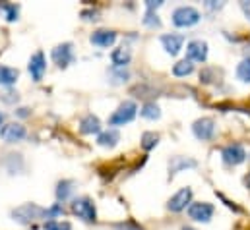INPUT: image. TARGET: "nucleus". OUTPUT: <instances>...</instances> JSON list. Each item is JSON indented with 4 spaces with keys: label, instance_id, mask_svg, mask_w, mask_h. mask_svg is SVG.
I'll return each instance as SVG.
<instances>
[{
    "label": "nucleus",
    "instance_id": "nucleus-5",
    "mask_svg": "<svg viewBox=\"0 0 250 230\" xmlns=\"http://www.w3.org/2000/svg\"><path fill=\"white\" fill-rule=\"evenodd\" d=\"M213 213H215V207L208 201H196V203L188 205V217L194 223H204L206 225L213 219Z\"/></svg>",
    "mask_w": 250,
    "mask_h": 230
},
{
    "label": "nucleus",
    "instance_id": "nucleus-8",
    "mask_svg": "<svg viewBox=\"0 0 250 230\" xmlns=\"http://www.w3.org/2000/svg\"><path fill=\"white\" fill-rule=\"evenodd\" d=\"M192 203V188H181L175 195H171V199L167 201V209L171 213H181L188 209V205Z\"/></svg>",
    "mask_w": 250,
    "mask_h": 230
},
{
    "label": "nucleus",
    "instance_id": "nucleus-20",
    "mask_svg": "<svg viewBox=\"0 0 250 230\" xmlns=\"http://www.w3.org/2000/svg\"><path fill=\"white\" fill-rule=\"evenodd\" d=\"M18 77H20V72H18L16 68L2 66V64H0V85L10 87V85H14V83L18 81Z\"/></svg>",
    "mask_w": 250,
    "mask_h": 230
},
{
    "label": "nucleus",
    "instance_id": "nucleus-33",
    "mask_svg": "<svg viewBox=\"0 0 250 230\" xmlns=\"http://www.w3.org/2000/svg\"><path fill=\"white\" fill-rule=\"evenodd\" d=\"M159 6H163V0H147L146 2V10H149V12H155Z\"/></svg>",
    "mask_w": 250,
    "mask_h": 230
},
{
    "label": "nucleus",
    "instance_id": "nucleus-30",
    "mask_svg": "<svg viewBox=\"0 0 250 230\" xmlns=\"http://www.w3.org/2000/svg\"><path fill=\"white\" fill-rule=\"evenodd\" d=\"M64 215V207H62V203H55L53 207H49L47 209V219L49 221H57L59 217H62Z\"/></svg>",
    "mask_w": 250,
    "mask_h": 230
},
{
    "label": "nucleus",
    "instance_id": "nucleus-1",
    "mask_svg": "<svg viewBox=\"0 0 250 230\" xmlns=\"http://www.w3.org/2000/svg\"><path fill=\"white\" fill-rule=\"evenodd\" d=\"M12 219L20 225H31L35 221H41V219H47V209L37 205V203H23L20 207H16L12 213Z\"/></svg>",
    "mask_w": 250,
    "mask_h": 230
},
{
    "label": "nucleus",
    "instance_id": "nucleus-10",
    "mask_svg": "<svg viewBox=\"0 0 250 230\" xmlns=\"http://www.w3.org/2000/svg\"><path fill=\"white\" fill-rule=\"evenodd\" d=\"M53 62L59 66V68H66L74 62V45L72 43H62L59 47L53 49Z\"/></svg>",
    "mask_w": 250,
    "mask_h": 230
},
{
    "label": "nucleus",
    "instance_id": "nucleus-24",
    "mask_svg": "<svg viewBox=\"0 0 250 230\" xmlns=\"http://www.w3.org/2000/svg\"><path fill=\"white\" fill-rule=\"evenodd\" d=\"M237 77L243 81V83H250V57L243 58L237 66Z\"/></svg>",
    "mask_w": 250,
    "mask_h": 230
},
{
    "label": "nucleus",
    "instance_id": "nucleus-28",
    "mask_svg": "<svg viewBox=\"0 0 250 230\" xmlns=\"http://www.w3.org/2000/svg\"><path fill=\"white\" fill-rule=\"evenodd\" d=\"M45 230H72V225L68 221H47L43 225Z\"/></svg>",
    "mask_w": 250,
    "mask_h": 230
},
{
    "label": "nucleus",
    "instance_id": "nucleus-9",
    "mask_svg": "<svg viewBox=\"0 0 250 230\" xmlns=\"http://www.w3.org/2000/svg\"><path fill=\"white\" fill-rule=\"evenodd\" d=\"M25 135H27V130H25V126H21L20 122H10V124H4V126L0 128V137H2L6 143L21 141Z\"/></svg>",
    "mask_w": 250,
    "mask_h": 230
},
{
    "label": "nucleus",
    "instance_id": "nucleus-31",
    "mask_svg": "<svg viewBox=\"0 0 250 230\" xmlns=\"http://www.w3.org/2000/svg\"><path fill=\"white\" fill-rule=\"evenodd\" d=\"M115 230H144V227H140L136 221H125V223L115 225Z\"/></svg>",
    "mask_w": 250,
    "mask_h": 230
},
{
    "label": "nucleus",
    "instance_id": "nucleus-17",
    "mask_svg": "<svg viewBox=\"0 0 250 230\" xmlns=\"http://www.w3.org/2000/svg\"><path fill=\"white\" fill-rule=\"evenodd\" d=\"M80 132L85 135H93V134H101V120L95 115H85L80 120Z\"/></svg>",
    "mask_w": 250,
    "mask_h": 230
},
{
    "label": "nucleus",
    "instance_id": "nucleus-34",
    "mask_svg": "<svg viewBox=\"0 0 250 230\" xmlns=\"http://www.w3.org/2000/svg\"><path fill=\"white\" fill-rule=\"evenodd\" d=\"M206 8H209V10H221V8H223V2H217V4H215L213 0H208V2H206Z\"/></svg>",
    "mask_w": 250,
    "mask_h": 230
},
{
    "label": "nucleus",
    "instance_id": "nucleus-6",
    "mask_svg": "<svg viewBox=\"0 0 250 230\" xmlns=\"http://www.w3.org/2000/svg\"><path fill=\"white\" fill-rule=\"evenodd\" d=\"M221 159L227 167H239L247 161V151L241 143H229L221 149Z\"/></svg>",
    "mask_w": 250,
    "mask_h": 230
},
{
    "label": "nucleus",
    "instance_id": "nucleus-39",
    "mask_svg": "<svg viewBox=\"0 0 250 230\" xmlns=\"http://www.w3.org/2000/svg\"><path fill=\"white\" fill-rule=\"evenodd\" d=\"M249 161H250V155H249Z\"/></svg>",
    "mask_w": 250,
    "mask_h": 230
},
{
    "label": "nucleus",
    "instance_id": "nucleus-15",
    "mask_svg": "<svg viewBox=\"0 0 250 230\" xmlns=\"http://www.w3.org/2000/svg\"><path fill=\"white\" fill-rule=\"evenodd\" d=\"M121 141V134L117 128H109V130H103L99 135H97V145L105 147V149H113L117 147Z\"/></svg>",
    "mask_w": 250,
    "mask_h": 230
},
{
    "label": "nucleus",
    "instance_id": "nucleus-35",
    "mask_svg": "<svg viewBox=\"0 0 250 230\" xmlns=\"http://www.w3.org/2000/svg\"><path fill=\"white\" fill-rule=\"evenodd\" d=\"M241 10H243L245 18H247V19H250V0H249V2H241Z\"/></svg>",
    "mask_w": 250,
    "mask_h": 230
},
{
    "label": "nucleus",
    "instance_id": "nucleus-21",
    "mask_svg": "<svg viewBox=\"0 0 250 230\" xmlns=\"http://www.w3.org/2000/svg\"><path fill=\"white\" fill-rule=\"evenodd\" d=\"M140 116L146 118V120H159V118H161V109H159V105H155L153 101H147V103L142 105Z\"/></svg>",
    "mask_w": 250,
    "mask_h": 230
},
{
    "label": "nucleus",
    "instance_id": "nucleus-26",
    "mask_svg": "<svg viewBox=\"0 0 250 230\" xmlns=\"http://www.w3.org/2000/svg\"><path fill=\"white\" fill-rule=\"evenodd\" d=\"M109 76L113 77V79H111L113 83H126V81L130 79V72H128L126 68H113V70L109 72Z\"/></svg>",
    "mask_w": 250,
    "mask_h": 230
},
{
    "label": "nucleus",
    "instance_id": "nucleus-16",
    "mask_svg": "<svg viewBox=\"0 0 250 230\" xmlns=\"http://www.w3.org/2000/svg\"><path fill=\"white\" fill-rule=\"evenodd\" d=\"M196 167H198V163H196L194 159L177 155V157H171V161H169V174L175 176V174L183 172V171H187V169H196Z\"/></svg>",
    "mask_w": 250,
    "mask_h": 230
},
{
    "label": "nucleus",
    "instance_id": "nucleus-13",
    "mask_svg": "<svg viewBox=\"0 0 250 230\" xmlns=\"http://www.w3.org/2000/svg\"><path fill=\"white\" fill-rule=\"evenodd\" d=\"M161 45H163V49H165L167 55L177 57V55L183 51L185 35H179V33H165V35H161Z\"/></svg>",
    "mask_w": 250,
    "mask_h": 230
},
{
    "label": "nucleus",
    "instance_id": "nucleus-38",
    "mask_svg": "<svg viewBox=\"0 0 250 230\" xmlns=\"http://www.w3.org/2000/svg\"><path fill=\"white\" fill-rule=\"evenodd\" d=\"M183 230H194L192 227H183Z\"/></svg>",
    "mask_w": 250,
    "mask_h": 230
},
{
    "label": "nucleus",
    "instance_id": "nucleus-18",
    "mask_svg": "<svg viewBox=\"0 0 250 230\" xmlns=\"http://www.w3.org/2000/svg\"><path fill=\"white\" fill-rule=\"evenodd\" d=\"M111 60H113V66L115 68H126L128 64H130V60H132V51H130V47H119V49H115L113 53H111Z\"/></svg>",
    "mask_w": 250,
    "mask_h": 230
},
{
    "label": "nucleus",
    "instance_id": "nucleus-4",
    "mask_svg": "<svg viewBox=\"0 0 250 230\" xmlns=\"http://www.w3.org/2000/svg\"><path fill=\"white\" fill-rule=\"evenodd\" d=\"M171 19H173V25L177 27H192L202 19V16L194 6H179L175 8Z\"/></svg>",
    "mask_w": 250,
    "mask_h": 230
},
{
    "label": "nucleus",
    "instance_id": "nucleus-23",
    "mask_svg": "<svg viewBox=\"0 0 250 230\" xmlns=\"http://www.w3.org/2000/svg\"><path fill=\"white\" fill-rule=\"evenodd\" d=\"M0 12L4 14V18L8 21H16L18 14H20V6L18 4H10V2H0Z\"/></svg>",
    "mask_w": 250,
    "mask_h": 230
},
{
    "label": "nucleus",
    "instance_id": "nucleus-29",
    "mask_svg": "<svg viewBox=\"0 0 250 230\" xmlns=\"http://www.w3.org/2000/svg\"><path fill=\"white\" fill-rule=\"evenodd\" d=\"M18 99H20V95H18V91H14V89H6V91L0 93V101L6 103V105L18 103Z\"/></svg>",
    "mask_w": 250,
    "mask_h": 230
},
{
    "label": "nucleus",
    "instance_id": "nucleus-22",
    "mask_svg": "<svg viewBox=\"0 0 250 230\" xmlns=\"http://www.w3.org/2000/svg\"><path fill=\"white\" fill-rule=\"evenodd\" d=\"M194 72V62H190V60H179L175 66H173V76L175 77H187Z\"/></svg>",
    "mask_w": 250,
    "mask_h": 230
},
{
    "label": "nucleus",
    "instance_id": "nucleus-36",
    "mask_svg": "<svg viewBox=\"0 0 250 230\" xmlns=\"http://www.w3.org/2000/svg\"><path fill=\"white\" fill-rule=\"evenodd\" d=\"M18 116H21V118L29 116V109H18Z\"/></svg>",
    "mask_w": 250,
    "mask_h": 230
},
{
    "label": "nucleus",
    "instance_id": "nucleus-7",
    "mask_svg": "<svg viewBox=\"0 0 250 230\" xmlns=\"http://www.w3.org/2000/svg\"><path fill=\"white\" fill-rule=\"evenodd\" d=\"M192 134H194L196 139H200V141H209V139H213V135H215V120H213V118H208V116L198 118V120L192 124Z\"/></svg>",
    "mask_w": 250,
    "mask_h": 230
},
{
    "label": "nucleus",
    "instance_id": "nucleus-2",
    "mask_svg": "<svg viewBox=\"0 0 250 230\" xmlns=\"http://www.w3.org/2000/svg\"><path fill=\"white\" fill-rule=\"evenodd\" d=\"M72 213L82 219L83 223H95L97 221V209L91 197H76L72 199Z\"/></svg>",
    "mask_w": 250,
    "mask_h": 230
},
{
    "label": "nucleus",
    "instance_id": "nucleus-19",
    "mask_svg": "<svg viewBox=\"0 0 250 230\" xmlns=\"http://www.w3.org/2000/svg\"><path fill=\"white\" fill-rule=\"evenodd\" d=\"M76 184L72 182V180H61L59 184H57V199H59V203H64V201H68V199H72V195H74V188Z\"/></svg>",
    "mask_w": 250,
    "mask_h": 230
},
{
    "label": "nucleus",
    "instance_id": "nucleus-27",
    "mask_svg": "<svg viewBox=\"0 0 250 230\" xmlns=\"http://www.w3.org/2000/svg\"><path fill=\"white\" fill-rule=\"evenodd\" d=\"M144 25H147V27H161V19H159V16H157V12H149V10H146V16H144Z\"/></svg>",
    "mask_w": 250,
    "mask_h": 230
},
{
    "label": "nucleus",
    "instance_id": "nucleus-14",
    "mask_svg": "<svg viewBox=\"0 0 250 230\" xmlns=\"http://www.w3.org/2000/svg\"><path fill=\"white\" fill-rule=\"evenodd\" d=\"M27 70L33 77V81H41L45 72H47V60H45V55L41 51H37L33 57L29 58V64H27Z\"/></svg>",
    "mask_w": 250,
    "mask_h": 230
},
{
    "label": "nucleus",
    "instance_id": "nucleus-37",
    "mask_svg": "<svg viewBox=\"0 0 250 230\" xmlns=\"http://www.w3.org/2000/svg\"><path fill=\"white\" fill-rule=\"evenodd\" d=\"M0 126H4V115L0 113Z\"/></svg>",
    "mask_w": 250,
    "mask_h": 230
},
{
    "label": "nucleus",
    "instance_id": "nucleus-11",
    "mask_svg": "<svg viewBox=\"0 0 250 230\" xmlns=\"http://www.w3.org/2000/svg\"><path fill=\"white\" fill-rule=\"evenodd\" d=\"M208 53V43L202 39H194L187 45V60L190 62H206Z\"/></svg>",
    "mask_w": 250,
    "mask_h": 230
},
{
    "label": "nucleus",
    "instance_id": "nucleus-32",
    "mask_svg": "<svg viewBox=\"0 0 250 230\" xmlns=\"http://www.w3.org/2000/svg\"><path fill=\"white\" fill-rule=\"evenodd\" d=\"M99 10L97 8H89V10H82V18L87 19V21H97L99 19Z\"/></svg>",
    "mask_w": 250,
    "mask_h": 230
},
{
    "label": "nucleus",
    "instance_id": "nucleus-25",
    "mask_svg": "<svg viewBox=\"0 0 250 230\" xmlns=\"http://www.w3.org/2000/svg\"><path fill=\"white\" fill-rule=\"evenodd\" d=\"M157 143H159V135L155 134V132H146L144 135H142V149L144 151H151V149H155L157 147Z\"/></svg>",
    "mask_w": 250,
    "mask_h": 230
},
{
    "label": "nucleus",
    "instance_id": "nucleus-3",
    "mask_svg": "<svg viewBox=\"0 0 250 230\" xmlns=\"http://www.w3.org/2000/svg\"><path fill=\"white\" fill-rule=\"evenodd\" d=\"M138 115V105L134 101H125L119 105V109L109 116V126L113 128H119V126H125V124H130Z\"/></svg>",
    "mask_w": 250,
    "mask_h": 230
},
{
    "label": "nucleus",
    "instance_id": "nucleus-12",
    "mask_svg": "<svg viewBox=\"0 0 250 230\" xmlns=\"http://www.w3.org/2000/svg\"><path fill=\"white\" fill-rule=\"evenodd\" d=\"M117 37L119 35L113 29H97V31L91 33L89 41H91V45H95L99 49H109V47H113L117 43Z\"/></svg>",
    "mask_w": 250,
    "mask_h": 230
}]
</instances>
